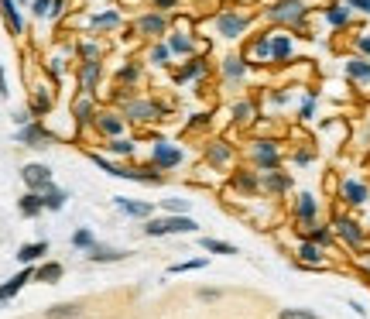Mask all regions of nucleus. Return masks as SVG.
I'll return each instance as SVG.
<instances>
[{"label":"nucleus","instance_id":"1","mask_svg":"<svg viewBox=\"0 0 370 319\" xmlns=\"http://www.w3.org/2000/svg\"><path fill=\"white\" fill-rule=\"evenodd\" d=\"M268 21H274V24H292V28H302V21H305V14H309V7L302 4V0H278V4H271L268 11Z\"/></svg>","mask_w":370,"mask_h":319},{"label":"nucleus","instance_id":"2","mask_svg":"<svg viewBox=\"0 0 370 319\" xmlns=\"http://www.w3.org/2000/svg\"><path fill=\"white\" fill-rule=\"evenodd\" d=\"M158 117H161V107L155 100H137V97H131V100L124 103V120L127 124H151Z\"/></svg>","mask_w":370,"mask_h":319},{"label":"nucleus","instance_id":"3","mask_svg":"<svg viewBox=\"0 0 370 319\" xmlns=\"http://www.w3.org/2000/svg\"><path fill=\"white\" fill-rule=\"evenodd\" d=\"M251 161L264 172V168H278L281 165V148L274 141H254L251 144Z\"/></svg>","mask_w":370,"mask_h":319},{"label":"nucleus","instance_id":"4","mask_svg":"<svg viewBox=\"0 0 370 319\" xmlns=\"http://www.w3.org/2000/svg\"><path fill=\"white\" fill-rule=\"evenodd\" d=\"M134 31L141 38H161V35H168V18H165L161 11L141 14V18L134 21Z\"/></svg>","mask_w":370,"mask_h":319},{"label":"nucleus","instance_id":"5","mask_svg":"<svg viewBox=\"0 0 370 319\" xmlns=\"http://www.w3.org/2000/svg\"><path fill=\"white\" fill-rule=\"evenodd\" d=\"M247 28H251V21L244 18V14H236V11H219L216 14V31L223 38H240Z\"/></svg>","mask_w":370,"mask_h":319},{"label":"nucleus","instance_id":"6","mask_svg":"<svg viewBox=\"0 0 370 319\" xmlns=\"http://www.w3.org/2000/svg\"><path fill=\"white\" fill-rule=\"evenodd\" d=\"M151 158H155V168H161V172H172V168H178V165L185 161V155H182V148L168 144V141H155Z\"/></svg>","mask_w":370,"mask_h":319},{"label":"nucleus","instance_id":"7","mask_svg":"<svg viewBox=\"0 0 370 319\" xmlns=\"http://www.w3.org/2000/svg\"><path fill=\"white\" fill-rule=\"evenodd\" d=\"M21 182H24L31 193H45V189L52 185V172H48V165L31 161V165H24V168H21Z\"/></svg>","mask_w":370,"mask_h":319},{"label":"nucleus","instance_id":"8","mask_svg":"<svg viewBox=\"0 0 370 319\" xmlns=\"http://www.w3.org/2000/svg\"><path fill=\"white\" fill-rule=\"evenodd\" d=\"M79 90L82 93H97V86L99 80H103V62L99 59H82L79 62Z\"/></svg>","mask_w":370,"mask_h":319},{"label":"nucleus","instance_id":"9","mask_svg":"<svg viewBox=\"0 0 370 319\" xmlns=\"http://www.w3.org/2000/svg\"><path fill=\"white\" fill-rule=\"evenodd\" d=\"M257 175H261V193L281 196V193H288V189H292V175H288V172H281V168H264V172H257Z\"/></svg>","mask_w":370,"mask_h":319},{"label":"nucleus","instance_id":"10","mask_svg":"<svg viewBox=\"0 0 370 319\" xmlns=\"http://www.w3.org/2000/svg\"><path fill=\"white\" fill-rule=\"evenodd\" d=\"M236 158L234 144H227V141H210L206 144V161L213 165V168H230Z\"/></svg>","mask_w":370,"mask_h":319},{"label":"nucleus","instance_id":"11","mask_svg":"<svg viewBox=\"0 0 370 319\" xmlns=\"http://www.w3.org/2000/svg\"><path fill=\"white\" fill-rule=\"evenodd\" d=\"M93 124H97V131L103 134V138H120V134H124V127H127L124 114H114V110H99Z\"/></svg>","mask_w":370,"mask_h":319},{"label":"nucleus","instance_id":"12","mask_svg":"<svg viewBox=\"0 0 370 319\" xmlns=\"http://www.w3.org/2000/svg\"><path fill=\"white\" fill-rule=\"evenodd\" d=\"M18 138H21V144H28V148H48V144H52V134H48L41 124H24Z\"/></svg>","mask_w":370,"mask_h":319},{"label":"nucleus","instance_id":"13","mask_svg":"<svg viewBox=\"0 0 370 319\" xmlns=\"http://www.w3.org/2000/svg\"><path fill=\"white\" fill-rule=\"evenodd\" d=\"M315 213H319V202H315V196L302 193L298 202H295V220H298V223H305V227H312V223H315Z\"/></svg>","mask_w":370,"mask_h":319},{"label":"nucleus","instance_id":"14","mask_svg":"<svg viewBox=\"0 0 370 319\" xmlns=\"http://www.w3.org/2000/svg\"><path fill=\"white\" fill-rule=\"evenodd\" d=\"M336 234L347 240L350 247H360V244H364V230H360V223H357V220L339 217V220H336Z\"/></svg>","mask_w":370,"mask_h":319},{"label":"nucleus","instance_id":"15","mask_svg":"<svg viewBox=\"0 0 370 319\" xmlns=\"http://www.w3.org/2000/svg\"><path fill=\"white\" fill-rule=\"evenodd\" d=\"M72 114H76L79 124H93L97 120V100H93V93H82L76 103H72Z\"/></svg>","mask_w":370,"mask_h":319},{"label":"nucleus","instance_id":"16","mask_svg":"<svg viewBox=\"0 0 370 319\" xmlns=\"http://www.w3.org/2000/svg\"><path fill=\"white\" fill-rule=\"evenodd\" d=\"M234 189L244 196H257L261 193V175L257 172H234Z\"/></svg>","mask_w":370,"mask_h":319},{"label":"nucleus","instance_id":"17","mask_svg":"<svg viewBox=\"0 0 370 319\" xmlns=\"http://www.w3.org/2000/svg\"><path fill=\"white\" fill-rule=\"evenodd\" d=\"M343 202H350V206H360V202H367V196H370V189L364 185V182H357V179H347L343 182Z\"/></svg>","mask_w":370,"mask_h":319},{"label":"nucleus","instance_id":"18","mask_svg":"<svg viewBox=\"0 0 370 319\" xmlns=\"http://www.w3.org/2000/svg\"><path fill=\"white\" fill-rule=\"evenodd\" d=\"M202 72H206V59H199V55H192V59H185V65H178V69H175V82L199 80Z\"/></svg>","mask_w":370,"mask_h":319},{"label":"nucleus","instance_id":"19","mask_svg":"<svg viewBox=\"0 0 370 319\" xmlns=\"http://www.w3.org/2000/svg\"><path fill=\"white\" fill-rule=\"evenodd\" d=\"M244 76H247V59H240V55H227V59H223V80L240 82Z\"/></svg>","mask_w":370,"mask_h":319},{"label":"nucleus","instance_id":"20","mask_svg":"<svg viewBox=\"0 0 370 319\" xmlns=\"http://www.w3.org/2000/svg\"><path fill=\"white\" fill-rule=\"evenodd\" d=\"M124 258H127V251L107 247V244H93L89 247V261H97V264H114V261H124Z\"/></svg>","mask_w":370,"mask_h":319},{"label":"nucleus","instance_id":"21","mask_svg":"<svg viewBox=\"0 0 370 319\" xmlns=\"http://www.w3.org/2000/svg\"><path fill=\"white\" fill-rule=\"evenodd\" d=\"M353 18V7L350 4H330L326 7V21H330L332 28H347Z\"/></svg>","mask_w":370,"mask_h":319},{"label":"nucleus","instance_id":"22","mask_svg":"<svg viewBox=\"0 0 370 319\" xmlns=\"http://www.w3.org/2000/svg\"><path fill=\"white\" fill-rule=\"evenodd\" d=\"M165 230H168V234H195L199 223H195L192 217H185V213H175V217L165 220Z\"/></svg>","mask_w":370,"mask_h":319},{"label":"nucleus","instance_id":"23","mask_svg":"<svg viewBox=\"0 0 370 319\" xmlns=\"http://www.w3.org/2000/svg\"><path fill=\"white\" fill-rule=\"evenodd\" d=\"M292 59V38L288 35H271V62Z\"/></svg>","mask_w":370,"mask_h":319},{"label":"nucleus","instance_id":"24","mask_svg":"<svg viewBox=\"0 0 370 319\" xmlns=\"http://www.w3.org/2000/svg\"><path fill=\"white\" fill-rule=\"evenodd\" d=\"M347 76L353 82H370V62L367 59H350L347 62Z\"/></svg>","mask_w":370,"mask_h":319},{"label":"nucleus","instance_id":"25","mask_svg":"<svg viewBox=\"0 0 370 319\" xmlns=\"http://www.w3.org/2000/svg\"><path fill=\"white\" fill-rule=\"evenodd\" d=\"M21 213H24V217H38L41 210H45V202H41V193H31V189H28V196H21Z\"/></svg>","mask_w":370,"mask_h":319},{"label":"nucleus","instance_id":"26","mask_svg":"<svg viewBox=\"0 0 370 319\" xmlns=\"http://www.w3.org/2000/svg\"><path fill=\"white\" fill-rule=\"evenodd\" d=\"M298 261H302V264H312V268H319V264H322V251H319V244L305 240V244L298 247Z\"/></svg>","mask_w":370,"mask_h":319},{"label":"nucleus","instance_id":"27","mask_svg":"<svg viewBox=\"0 0 370 319\" xmlns=\"http://www.w3.org/2000/svg\"><path fill=\"white\" fill-rule=\"evenodd\" d=\"M103 148L114 151V155H120V158H134V141H127V138H107Z\"/></svg>","mask_w":370,"mask_h":319},{"label":"nucleus","instance_id":"28","mask_svg":"<svg viewBox=\"0 0 370 319\" xmlns=\"http://www.w3.org/2000/svg\"><path fill=\"white\" fill-rule=\"evenodd\" d=\"M165 45L172 48V55H192V38L189 35H168Z\"/></svg>","mask_w":370,"mask_h":319},{"label":"nucleus","instance_id":"29","mask_svg":"<svg viewBox=\"0 0 370 319\" xmlns=\"http://www.w3.org/2000/svg\"><path fill=\"white\" fill-rule=\"evenodd\" d=\"M65 200H69V196H65L62 189H55V185H48V189L41 193V202H45V210H62V206H65Z\"/></svg>","mask_w":370,"mask_h":319},{"label":"nucleus","instance_id":"30","mask_svg":"<svg viewBox=\"0 0 370 319\" xmlns=\"http://www.w3.org/2000/svg\"><path fill=\"white\" fill-rule=\"evenodd\" d=\"M79 316H82V309L76 302H62L55 309H48V319H79Z\"/></svg>","mask_w":370,"mask_h":319},{"label":"nucleus","instance_id":"31","mask_svg":"<svg viewBox=\"0 0 370 319\" xmlns=\"http://www.w3.org/2000/svg\"><path fill=\"white\" fill-rule=\"evenodd\" d=\"M31 275H35L31 268H28V271H21V275H14V279H11L7 285H4V288H0V302H4V299H11V296H14V292H18L21 285H24L28 279H31Z\"/></svg>","mask_w":370,"mask_h":319},{"label":"nucleus","instance_id":"32","mask_svg":"<svg viewBox=\"0 0 370 319\" xmlns=\"http://www.w3.org/2000/svg\"><path fill=\"white\" fill-rule=\"evenodd\" d=\"M117 206L124 213H131V217H151V206L148 202H131V200H124V196H117Z\"/></svg>","mask_w":370,"mask_h":319},{"label":"nucleus","instance_id":"33","mask_svg":"<svg viewBox=\"0 0 370 319\" xmlns=\"http://www.w3.org/2000/svg\"><path fill=\"white\" fill-rule=\"evenodd\" d=\"M93 28H97V31H114V28H120V14H114V11L97 14V18H93Z\"/></svg>","mask_w":370,"mask_h":319},{"label":"nucleus","instance_id":"34","mask_svg":"<svg viewBox=\"0 0 370 319\" xmlns=\"http://www.w3.org/2000/svg\"><path fill=\"white\" fill-rule=\"evenodd\" d=\"M0 11H4L7 28H11V31H21V18H18V11H14V0H0Z\"/></svg>","mask_w":370,"mask_h":319},{"label":"nucleus","instance_id":"35","mask_svg":"<svg viewBox=\"0 0 370 319\" xmlns=\"http://www.w3.org/2000/svg\"><path fill=\"white\" fill-rule=\"evenodd\" d=\"M45 251H48V244L41 240V244H28V247H21V254H18V258L24 261V264H31V261H38L41 254H45Z\"/></svg>","mask_w":370,"mask_h":319},{"label":"nucleus","instance_id":"36","mask_svg":"<svg viewBox=\"0 0 370 319\" xmlns=\"http://www.w3.org/2000/svg\"><path fill=\"white\" fill-rule=\"evenodd\" d=\"M254 59H271V35H261V38L251 45Z\"/></svg>","mask_w":370,"mask_h":319},{"label":"nucleus","instance_id":"37","mask_svg":"<svg viewBox=\"0 0 370 319\" xmlns=\"http://www.w3.org/2000/svg\"><path fill=\"white\" fill-rule=\"evenodd\" d=\"M31 110H35V114H48V110H52V93H48V90H38V93H35V100H31Z\"/></svg>","mask_w":370,"mask_h":319},{"label":"nucleus","instance_id":"38","mask_svg":"<svg viewBox=\"0 0 370 319\" xmlns=\"http://www.w3.org/2000/svg\"><path fill=\"white\" fill-rule=\"evenodd\" d=\"M202 247L213 251V254H236L234 244H227V240H213V237H202Z\"/></svg>","mask_w":370,"mask_h":319},{"label":"nucleus","instance_id":"39","mask_svg":"<svg viewBox=\"0 0 370 319\" xmlns=\"http://www.w3.org/2000/svg\"><path fill=\"white\" fill-rule=\"evenodd\" d=\"M62 7V0H35V18H52Z\"/></svg>","mask_w":370,"mask_h":319},{"label":"nucleus","instance_id":"40","mask_svg":"<svg viewBox=\"0 0 370 319\" xmlns=\"http://www.w3.org/2000/svg\"><path fill=\"white\" fill-rule=\"evenodd\" d=\"M254 114H257V110H254L251 100H244V103H236V107H234V120H236V124H247V120H254Z\"/></svg>","mask_w":370,"mask_h":319},{"label":"nucleus","instance_id":"41","mask_svg":"<svg viewBox=\"0 0 370 319\" xmlns=\"http://www.w3.org/2000/svg\"><path fill=\"white\" fill-rule=\"evenodd\" d=\"M144 234H148V237H165V234H168V230H165V220L148 217V223H144Z\"/></svg>","mask_w":370,"mask_h":319},{"label":"nucleus","instance_id":"42","mask_svg":"<svg viewBox=\"0 0 370 319\" xmlns=\"http://www.w3.org/2000/svg\"><path fill=\"white\" fill-rule=\"evenodd\" d=\"M309 240H312V244H330V240H332V230H330V227H315V223H312Z\"/></svg>","mask_w":370,"mask_h":319},{"label":"nucleus","instance_id":"43","mask_svg":"<svg viewBox=\"0 0 370 319\" xmlns=\"http://www.w3.org/2000/svg\"><path fill=\"white\" fill-rule=\"evenodd\" d=\"M278 319H322V316H315L312 309H281Z\"/></svg>","mask_w":370,"mask_h":319},{"label":"nucleus","instance_id":"44","mask_svg":"<svg viewBox=\"0 0 370 319\" xmlns=\"http://www.w3.org/2000/svg\"><path fill=\"white\" fill-rule=\"evenodd\" d=\"M148 59L155 62V65H165V62L172 59V48H168V45H155V48H151V55H148Z\"/></svg>","mask_w":370,"mask_h":319},{"label":"nucleus","instance_id":"45","mask_svg":"<svg viewBox=\"0 0 370 319\" xmlns=\"http://www.w3.org/2000/svg\"><path fill=\"white\" fill-rule=\"evenodd\" d=\"M38 279L41 281H59L62 279V264H45V268H38Z\"/></svg>","mask_w":370,"mask_h":319},{"label":"nucleus","instance_id":"46","mask_svg":"<svg viewBox=\"0 0 370 319\" xmlns=\"http://www.w3.org/2000/svg\"><path fill=\"white\" fill-rule=\"evenodd\" d=\"M72 244H76V247H82V251H89L97 240H93V234H89V230H76V234H72Z\"/></svg>","mask_w":370,"mask_h":319},{"label":"nucleus","instance_id":"47","mask_svg":"<svg viewBox=\"0 0 370 319\" xmlns=\"http://www.w3.org/2000/svg\"><path fill=\"white\" fill-rule=\"evenodd\" d=\"M141 80V65H124L120 69V82H137Z\"/></svg>","mask_w":370,"mask_h":319},{"label":"nucleus","instance_id":"48","mask_svg":"<svg viewBox=\"0 0 370 319\" xmlns=\"http://www.w3.org/2000/svg\"><path fill=\"white\" fill-rule=\"evenodd\" d=\"M202 264H206L202 258H199V261H185V264H172V271H175V275H182V271H195V268H202Z\"/></svg>","mask_w":370,"mask_h":319},{"label":"nucleus","instance_id":"49","mask_svg":"<svg viewBox=\"0 0 370 319\" xmlns=\"http://www.w3.org/2000/svg\"><path fill=\"white\" fill-rule=\"evenodd\" d=\"M155 4V11H161V14H168V11H175L178 0H151Z\"/></svg>","mask_w":370,"mask_h":319},{"label":"nucleus","instance_id":"50","mask_svg":"<svg viewBox=\"0 0 370 319\" xmlns=\"http://www.w3.org/2000/svg\"><path fill=\"white\" fill-rule=\"evenodd\" d=\"M161 206H165V210H172V213H185V200H165Z\"/></svg>","mask_w":370,"mask_h":319},{"label":"nucleus","instance_id":"51","mask_svg":"<svg viewBox=\"0 0 370 319\" xmlns=\"http://www.w3.org/2000/svg\"><path fill=\"white\" fill-rule=\"evenodd\" d=\"M357 52H360V55H370V35H360V38H357Z\"/></svg>","mask_w":370,"mask_h":319},{"label":"nucleus","instance_id":"52","mask_svg":"<svg viewBox=\"0 0 370 319\" xmlns=\"http://www.w3.org/2000/svg\"><path fill=\"white\" fill-rule=\"evenodd\" d=\"M353 11H364V14H370V0H347Z\"/></svg>","mask_w":370,"mask_h":319},{"label":"nucleus","instance_id":"53","mask_svg":"<svg viewBox=\"0 0 370 319\" xmlns=\"http://www.w3.org/2000/svg\"><path fill=\"white\" fill-rule=\"evenodd\" d=\"M199 299H202V302H210V299H219V292H216V288H202V292H199Z\"/></svg>","mask_w":370,"mask_h":319},{"label":"nucleus","instance_id":"54","mask_svg":"<svg viewBox=\"0 0 370 319\" xmlns=\"http://www.w3.org/2000/svg\"><path fill=\"white\" fill-rule=\"evenodd\" d=\"M295 161H298V165H309V161H312V151H295Z\"/></svg>","mask_w":370,"mask_h":319},{"label":"nucleus","instance_id":"55","mask_svg":"<svg viewBox=\"0 0 370 319\" xmlns=\"http://www.w3.org/2000/svg\"><path fill=\"white\" fill-rule=\"evenodd\" d=\"M312 110H315V100L309 97V100L302 103V117H312Z\"/></svg>","mask_w":370,"mask_h":319},{"label":"nucleus","instance_id":"56","mask_svg":"<svg viewBox=\"0 0 370 319\" xmlns=\"http://www.w3.org/2000/svg\"><path fill=\"white\" fill-rule=\"evenodd\" d=\"M0 97H7V80H4V69H0Z\"/></svg>","mask_w":370,"mask_h":319},{"label":"nucleus","instance_id":"57","mask_svg":"<svg viewBox=\"0 0 370 319\" xmlns=\"http://www.w3.org/2000/svg\"><path fill=\"white\" fill-rule=\"evenodd\" d=\"M79 319H82V316H79Z\"/></svg>","mask_w":370,"mask_h":319}]
</instances>
